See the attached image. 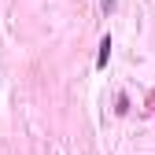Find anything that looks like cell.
<instances>
[{"label": "cell", "instance_id": "1", "mask_svg": "<svg viewBox=\"0 0 155 155\" xmlns=\"http://www.w3.org/2000/svg\"><path fill=\"white\" fill-rule=\"evenodd\" d=\"M107 59H111V37H104V41H100V55H96V67H107Z\"/></svg>", "mask_w": 155, "mask_h": 155}, {"label": "cell", "instance_id": "2", "mask_svg": "<svg viewBox=\"0 0 155 155\" xmlns=\"http://www.w3.org/2000/svg\"><path fill=\"white\" fill-rule=\"evenodd\" d=\"M104 8H107V11H111V8H114V0H104Z\"/></svg>", "mask_w": 155, "mask_h": 155}]
</instances>
